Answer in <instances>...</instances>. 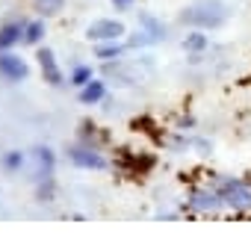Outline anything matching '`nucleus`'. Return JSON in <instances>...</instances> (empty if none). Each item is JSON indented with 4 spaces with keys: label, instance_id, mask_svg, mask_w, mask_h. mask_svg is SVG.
<instances>
[{
    "label": "nucleus",
    "instance_id": "f257e3e1",
    "mask_svg": "<svg viewBox=\"0 0 251 251\" xmlns=\"http://www.w3.org/2000/svg\"><path fill=\"white\" fill-rule=\"evenodd\" d=\"M227 15H230V9L222 0H198V3H192L180 12V21L195 30H216L227 21Z\"/></svg>",
    "mask_w": 251,
    "mask_h": 251
},
{
    "label": "nucleus",
    "instance_id": "f03ea898",
    "mask_svg": "<svg viewBox=\"0 0 251 251\" xmlns=\"http://www.w3.org/2000/svg\"><path fill=\"white\" fill-rule=\"evenodd\" d=\"M222 207H230L233 213H251V183L239 177H225L216 186Z\"/></svg>",
    "mask_w": 251,
    "mask_h": 251
},
{
    "label": "nucleus",
    "instance_id": "7ed1b4c3",
    "mask_svg": "<svg viewBox=\"0 0 251 251\" xmlns=\"http://www.w3.org/2000/svg\"><path fill=\"white\" fill-rule=\"evenodd\" d=\"M86 39L92 45H103V42H124L127 39V24L121 18H98L86 27Z\"/></svg>",
    "mask_w": 251,
    "mask_h": 251
},
{
    "label": "nucleus",
    "instance_id": "20e7f679",
    "mask_svg": "<svg viewBox=\"0 0 251 251\" xmlns=\"http://www.w3.org/2000/svg\"><path fill=\"white\" fill-rule=\"evenodd\" d=\"M68 160H71L77 169H86V172H103V169L109 166L106 157H103L95 145H89V142L71 145V148H68Z\"/></svg>",
    "mask_w": 251,
    "mask_h": 251
},
{
    "label": "nucleus",
    "instance_id": "39448f33",
    "mask_svg": "<svg viewBox=\"0 0 251 251\" xmlns=\"http://www.w3.org/2000/svg\"><path fill=\"white\" fill-rule=\"evenodd\" d=\"M186 207H189L192 213L210 216V213H216V210L222 207V198H219V192H216V189L195 186V189H189V195H186Z\"/></svg>",
    "mask_w": 251,
    "mask_h": 251
},
{
    "label": "nucleus",
    "instance_id": "423d86ee",
    "mask_svg": "<svg viewBox=\"0 0 251 251\" xmlns=\"http://www.w3.org/2000/svg\"><path fill=\"white\" fill-rule=\"evenodd\" d=\"M36 59H39V71H42V80L48 83V86H65V74H62V68H59V62H56V53L50 50V48H42L39 45V53H36Z\"/></svg>",
    "mask_w": 251,
    "mask_h": 251
},
{
    "label": "nucleus",
    "instance_id": "0eeeda50",
    "mask_svg": "<svg viewBox=\"0 0 251 251\" xmlns=\"http://www.w3.org/2000/svg\"><path fill=\"white\" fill-rule=\"evenodd\" d=\"M27 74H30V65L18 53L0 50V77L9 80V83H21V80H27Z\"/></svg>",
    "mask_w": 251,
    "mask_h": 251
},
{
    "label": "nucleus",
    "instance_id": "6e6552de",
    "mask_svg": "<svg viewBox=\"0 0 251 251\" xmlns=\"http://www.w3.org/2000/svg\"><path fill=\"white\" fill-rule=\"evenodd\" d=\"M33 160H36V180L53 177V166H56V154H53V148L39 145V148L33 151Z\"/></svg>",
    "mask_w": 251,
    "mask_h": 251
},
{
    "label": "nucleus",
    "instance_id": "1a4fd4ad",
    "mask_svg": "<svg viewBox=\"0 0 251 251\" xmlns=\"http://www.w3.org/2000/svg\"><path fill=\"white\" fill-rule=\"evenodd\" d=\"M77 98H80V103L95 106V103H100V100L106 98V83H103V80H98V77H92L86 86H80V89H77Z\"/></svg>",
    "mask_w": 251,
    "mask_h": 251
},
{
    "label": "nucleus",
    "instance_id": "9d476101",
    "mask_svg": "<svg viewBox=\"0 0 251 251\" xmlns=\"http://www.w3.org/2000/svg\"><path fill=\"white\" fill-rule=\"evenodd\" d=\"M18 42H24V21L0 24V50H12Z\"/></svg>",
    "mask_w": 251,
    "mask_h": 251
},
{
    "label": "nucleus",
    "instance_id": "9b49d317",
    "mask_svg": "<svg viewBox=\"0 0 251 251\" xmlns=\"http://www.w3.org/2000/svg\"><path fill=\"white\" fill-rule=\"evenodd\" d=\"M139 30H145L151 36V42H163L166 39V24L160 18H154L151 12H139Z\"/></svg>",
    "mask_w": 251,
    "mask_h": 251
},
{
    "label": "nucleus",
    "instance_id": "f8f14e48",
    "mask_svg": "<svg viewBox=\"0 0 251 251\" xmlns=\"http://www.w3.org/2000/svg\"><path fill=\"white\" fill-rule=\"evenodd\" d=\"M210 48V36H207V30H192V33H186V39H183V50H189V53H201V50H207Z\"/></svg>",
    "mask_w": 251,
    "mask_h": 251
},
{
    "label": "nucleus",
    "instance_id": "ddd939ff",
    "mask_svg": "<svg viewBox=\"0 0 251 251\" xmlns=\"http://www.w3.org/2000/svg\"><path fill=\"white\" fill-rule=\"evenodd\" d=\"M124 50H127V45H124V42H103V45H95V56L103 59V62L118 59Z\"/></svg>",
    "mask_w": 251,
    "mask_h": 251
},
{
    "label": "nucleus",
    "instance_id": "4468645a",
    "mask_svg": "<svg viewBox=\"0 0 251 251\" xmlns=\"http://www.w3.org/2000/svg\"><path fill=\"white\" fill-rule=\"evenodd\" d=\"M42 39H45V21H42V18H39V21H24V45L39 48Z\"/></svg>",
    "mask_w": 251,
    "mask_h": 251
},
{
    "label": "nucleus",
    "instance_id": "2eb2a0df",
    "mask_svg": "<svg viewBox=\"0 0 251 251\" xmlns=\"http://www.w3.org/2000/svg\"><path fill=\"white\" fill-rule=\"evenodd\" d=\"M36 198H39V204H53L56 201V183H53V177L36 180Z\"/></svg>",
    "mask_w": 251,
    "mask_h": 251
},
{
    "label": "nucleus",
    "instance_id": "dca6fc26",
    "mask_svg": "<svg viewBox=\"0 0 251 251\" xmlns=\"http://www.w3.org/2000/svg\"><path fill=\"white\" fill-rule=\"evenodd\" d=\"M24 163H27L24 151H6L3 157H0V169H3V172H21Z\"/></svg>",
    "mask_w": 251,
    "mask_h": 251
},
{
    "label": "nucleus",
    "instance_id": "f3484780",
    "mask_svg": "<svg viewBox=\"0 0 251 251\" xmlns=\"http://www.w3.org/2000/svg\"><path fill=\"white\" fill-rule=\"evenodd\" d=\"M36 12H42V18H56L65 9V0H33Z\"/></svg>",
    "mask_w": 251,
    "mask_h": 251
},
{
    "label": "nucleus",
    "instance_id": "a211bd4d",
    "mask_svg": "<svg viewBox=\"0 0 251 251\" xmlns=\"http://www.w3.org/2000/svg\"><path fill=\"white\" fill-rule=\"evenodd\" d=\"M92 77H95V71H92V65H86V62H80V65H74V68H71V74H68V83L80 89V86H86V83H89Z\"/></svg>",
    "mask_w": 251,
    "mask_h": 251
},
{
    "label": "nucleus",
    "instance_id": "6ab92c4d",
    "mask_svg": "<svg viewBox=\"0 0 251 251\" xmlns=\"http://www.w3.org/2000/svg\"><path fill=\"white\" fill-rule=\"evenodd\" d=\"M109 3H112L118 12H127V9H133V3H136V0H109Z\"/></svg>",
    "mask_w": 251,
    "mask_h": 251
}]
</instances>
